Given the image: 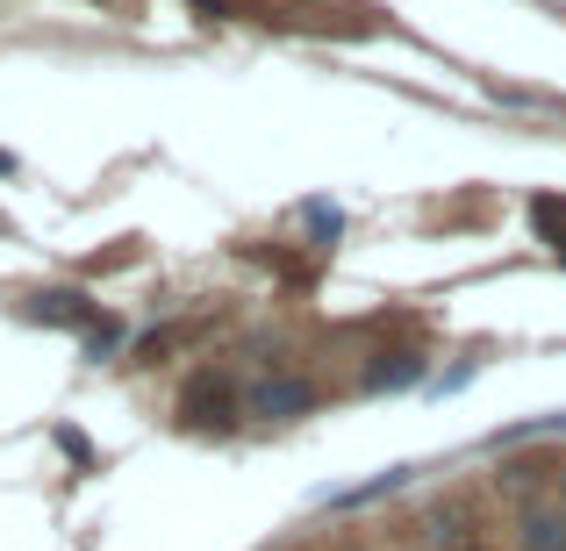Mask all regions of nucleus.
I'll return each mask as SVG.
<instances>
[{"label":"nucleus","instance_id":"obj_1","mask_svg":"<svg viewBox=\"0 0 566 551\" xmlns=\"http://www.w3.org/2000/svg\"><path fill=\"white\" fill-rule=\"evenodd\" d=\"M180 415L187 423H230V386H222L216 372H201V380L180 394Z\"/></svg>","mask_w":566,"mask_h":551},{"label":"nucleus","instance_id":"obj_2","mask_svg":"<svg viewBox=\"0 0 566 551\" xmlns=\"http://www.w3.org/2000/svg\"><path fill=\"white\" fill-rule=\"evenodd\" d=\"M251 409L259 415H308L316 409V386L308 380H265L259 394H251Z\"/></svg>","mask_w":566,"mask_h":551},{"label":"nucleus","instance_id":"obj_3","mask_svg":"<svg viewBox=\"0 0 566 551\" xmlns=\"http://www.w3.org/2000/svg\"><path fill=\"white\" fill-rule=\"evenodd\" d=\"M531 538H524V551H566V523H553V516H531Z\"/></svg>","mask_w":566,"mask_h":551}]
</instances>
